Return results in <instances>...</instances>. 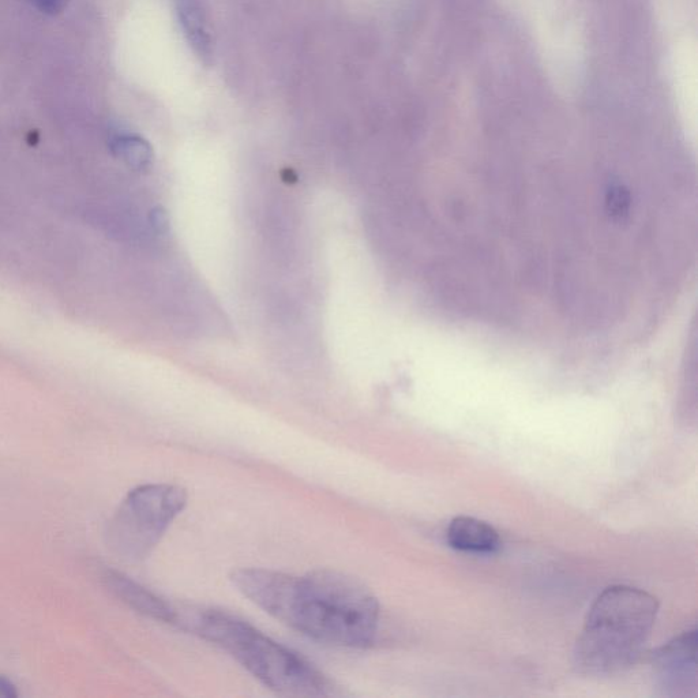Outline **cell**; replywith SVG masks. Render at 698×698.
Listing matches in <instances>:
<instances>
[{
	"label": "cell",
	"mask_w": 698,
	"mask_h": 698,
	"mask_svg": "<svg viewBox=\"0 0 698 698\" xmlns=\"http://www.w3.org/2000/svg\"><path fill=\"white\" fill-rule=\"evenodd\" d=\"M232 583L283 624L321 643L366 648L377 636V598L358 580L333 570L296 577L264 569H240Z\"/></svg>",
	"instance_id": "6da1fadb"
},
{
	"label": "cell",
	"mask_w": 698,
	"mask_h": 698,
	"mask_svg": "<svg viewBox=\"0 0 698 698\" xmlns=\"http://www.w3.org/2000/svg\"><path fill=\"white\" fill-rule=\"evenodd\" d=\"M175 625L223 648L273 692L320 697L332 693V682L302 656L230 614L216 610L178 609Z\"/></svg>",
	"instance_id": "7a4b0ae2"
},
{
	"label": "cell",
	"mask_w": 698,
	"mask_h": 698,
	"mask_svg": "<svg viewBox=\"0 0 698 698\" xmlns=\"http://www.w3.org/2000/svg\"><path fill=\"white\" fill-rule=\"evenodd\" d=\"M659 604L639 588H607L592 604L574 648L581 674L606 677L632 667L654 629Z\"/></svg>",
	"instance_id": "3957f363"
},
{
	"label": "cell",
	"mask_w": 698,
	"mask_h": 698,
	"mask_svg": "<svg viewBox=\"0 0 698 698\" xmlns=\"http://www.w3.org/2000/svg\"><path fill=\"white\" fill-rule=\"evenodd\" d=\"M186 504V491L174 484L137 487L123 499L107 525L108 546L127 561L148 557Z\"/></svg>",
	"instance_id": "277c9868"
},
{
	"label": "cell",
	"mask_w": 698,
	"mask_h": 698,
	"mask_svg": "<svg viewBox=\"0 0 698 698\" xmlns=\"http://www.w3.org/2000/svg\"><path fill=\"white\" fill-rule=\"evenodd\" d=\"M697 630L675 637L655 655L654 667L660 688L667 696L696 693Z\"/></svg>",
	"instance_id": "5b68a950"
},
{
	"label": "cell",
	"mask_w": 698,
	"mask_h": 698,
	"mask_svg": "<svg viewBox=\"0 0 698 698\" xmlns=\"http://www.w3.org/2000/svg\"><path fill=\"white\" fill-rule=\"evenodd\" d=\"M101 580L108 591L112 592L116 598L122 600L130 609L137 611L145 617L164 622V624L175 625L176 607L160 598L148 588L135 583L126 574L107 569L101 574Z\"/></svg>",
	"instance_id": "8992f818"
},
{
	"label": "cell",
	"mask_w": 698,
	"mask_h": 698,
	"mask_svg": "<svg viewBox=\"0 0 698 698\" xmlns=\"http://www.w3.org/2000/svg\"><path fill=\"white\" fill-rule=\"evenodd\" d=\"M446 539L453 549L465 553H494L501 544L498 532L491 525L467 516L452 520Z\"/></svg>",
	"instance_id": "52a82bcc"
},
{
	"label": "cell",
	"mask_w": 698,
	"mask_h": 698,
	"mask_svg": "<svg viewBox=\"0 0 698 698\" xmlns=\"http://www.w3.org/2000/svg\"><path fill=\"white\" fill-rule=\"evenodd\" d=\"M178 13L180 24L185 30L189 43L201 58L208 59L212 56V40L206 30L204 18L200 7L194 0H178Z\"/></svg>",
	"instance_id": "ba28073f"
},
{
	"label": "cell",
	"mask_w": 698,
	"mask_h": 698,
	"mask_svg": "<svg viewBox=\"0 0 698 698\" xmlns=\"http://www.w3.org/2000/svg\"><path fill=\"white\" fill-rule=\"evenodd\" d=\"M114 150L116 155L137 168L148 165L150 157H152L148 142L140 137H135V135H120L114 141Z\"/></svg>",
	"instance_id": "9c48e42d"
},
{
	"label": "cell",
	"mask_w": 698,
	"mask_h": 698,
	"mask_svg": "<svg viewBox=\"0 0 698 698\" xmlns=\"http://www.w3.org/2000/svg\"><path fill=\"white\" fill-rule=\"evenodd\" d=\"M41 13L56 15L66 9L69 0H30Z\"/></svg>",
	"instance_id": "30bf717a"
},
{
	"label": "cell",
	"mask_w": 698,
	"mask_h": 698,
	"mask_svg": "<svg viewBox=\"0 0 698 698\" xmlns=\"http://www.w3.org/2000/svg\"><path fill=\"white\" fill-rule=\"evenodd\" d=\"M0 697L14 698L18 697L17 688L9 678L0 675Z\"/></svg>",
	"instance_id": "8fae6325"
}]
</instances>
